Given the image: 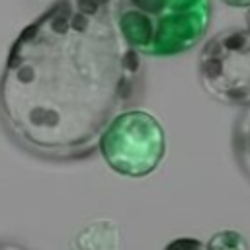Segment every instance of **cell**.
Masks as SVG:
<instances>
[{
	"mask_svg": "<svg viewBox=\"0 0 250 250\" xmlns=\"http://www.w3.org/2000/svg\"><path fill=\"white\" fill-rule=\"evenodd\" d=\"M141 59L125 41L115 0H59L21 29L0 76V121L45 160L90 156L131 102Z\"/></svg>",
	"mask_w": 250,
	"mask_h": 250,
	"instance_id": "6da1fadb",
	"label": "cell"
},
{
	"mask_svg": "<svg viewBox=\"0 0 250 250\" xmlns=\"http://www.w3.org/2000/svg\"><path fill=\"white\" fill-rule=\"evenodd\" d=\"M117 25L139 55L176 57L193 49L211 23V0H115Z\"/></svg>",
	"mask_w": 250,
	"mask_h": 250,
	"instance_id": "7a4b0ae2",
	"label": "cell"
},
{
	"mask_svg": "<svg viewBox=\"0 0 250 250\" xmlns=\"http://www.w3.org/2000/svg\"><path fill=\"white\" fill-rule=\"evenodd\" d=\"M98 150L119 176L145 178L158 168L166 154V131L150 111L127 109L104 129Z\"/></svg>",
	"mask_w": 250,
	"mask_h": 250,
	"instance_id": "3957f363",
	"label": "cell"
},
{
	"mask_svg": "<svg viewBox=\"0 0 250 250\" xmlns=\"http://www.w3.org/2000/svg\"><path fill=\"white\" fill-rule=\"evenodd\" d=\"M199 82L221 104H250V29H223L203 45Z\"/></svg>",
	"mask_w": 250,
	"mask_h": 250,
	"instance_id": "277c9868",
	"label": "cell"
},
{
	"mask_svg": "<svg viewBox=\"0 0 250 250\" xmlns=\"http://www.w3.org/2000/svg\"><path fill=\"white\" fill-rule=\"evenodd\" d=\"M105 238H111L115 244H119V227L109 219L94 221L92 225L84 227L82 232L78 234V246L80 248H115Z\"/></svg>",
	"mask_w": 250,
	"mask_h": 250,
	"instance_id": "5b68a950",
	"label": "cell"
},
{
	"mask_svg": "<svg viewBox=\"0 0 250 250\" xmlns=\"http://www.w3.org/2000/svg\"><path fill=\"white\" fill-rule=\"evenodd\" d=\"M232 146H234V156L240 170L250 180V104L244 105V111L236 119Z\"/></svg>",
	"mask_w": 250,
	"mask_h": 250,
	"instance_id": "8992f818",
	"label": "cell"
},
{
	"mask_svg": "<svg viewBox=\"0 0 250 250\" xmlns=\"http://www.w3.org/2000/svg\"><path fill=\"white\" fill-rule=\"evenodd\" d=\"M225 2L227 6H234V8H244V6H250V0H221Z\"/></svg>",
	"mask_w": 250,
	"mask_h": 250,
	"instance_id": "52a82bcc",
	"label": "cell"
},
{
	"mask_svg": "<svg viewBox=\"0 0 250 250\" xmlns=\"http://www.w3.org/2000/svg\"><path fill=\"white\" fill-rule=\"evenodd\" d=\"M246 25H248V29H250V10H248V14H246Z\"/></svg>",
	"mask_w": 250,
	"mask_h": 250,
	"instance_id": "ba28073f",
	"label": "cell"
}]
</instances>
